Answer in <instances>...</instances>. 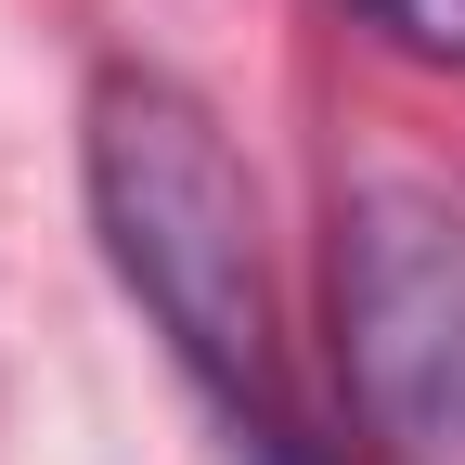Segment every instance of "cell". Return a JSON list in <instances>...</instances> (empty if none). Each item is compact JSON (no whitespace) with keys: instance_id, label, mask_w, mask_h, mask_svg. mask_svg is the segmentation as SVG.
<instances>
[{"instance_id":"6da1fadb","label":"cell","mask_w":465,"mask_h":465,"mask_svg":"<svg viewBox=\"0 0 465 465\" xmlns=\"http://www.w3.org/2000/svg\"><path fill=\"white\" fill-rule=\"evenodd\" d=\"M78 182H91L104 272L207 375L220 414L259 427L272 414V259H259V182L220 143V116L182 78H104L78 130Z\"/></svg>"},{"instance_id":"7a4b0ae2","label":"cell","mask_w":465,"mask_h":465,"mask_svg":"<svg viewBox=\"0 0 465 465\" xmlns=\"http://www.w3.org/2000/svg\"><path fill=\"white\" fill-rule=\"evenodd\" d=\"M336 362L375 440L465 465V207L440 182H362L336 207Z\"/></svg>"},{"instance_id":"3957f363","label":"cell","mask_w":465,"mask_h":465,"mask_svg":"<svg viewBox=\"0 0 465 465\" xmlns=\"http://www.w3.org/2000/svg\"><path fill=\"white\" fill-rule=\"evenodd\" d=\"M388 52H414V65H452L465 78V0H349Z\"/></svg>"},{"instance_id":"277c9868","label":"cell","mask_w":465,"mask_h":465,"mask_svg":"<svg viewBox=\"0 0 465 465\" xmlns=\"http://www.w3.org/2000/svg\"><path fill=\"white\" fill-rule=\"evenodd\" d=\"M232 440H246L259 465H311V452H298V427H284V414H259V427H232Z\"/></svg>"}]
</instances>
